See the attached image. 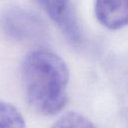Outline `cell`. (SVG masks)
Instances as JSON below:
<instances>
[{
  "label": "cell",
  "mask_w": 128,
  "mask_h": 128,
  "mask_svg": "<svg viewBox=\"0 0 128 128\" xmlns=\"http://www.w3.org/2000/svg\"><path fill=\"white\" fill-rule=\"evenodd\" d=\"M0 27L6 37L20 42L39 39L45 28L36 14L19 7L6 9L1 14Z\"/></svg>",
  "instance_id": "obj_2"
},
{
  "label": "cell",
  "mask_w": 128,
  "mask_h": 128,
  "mask_svg": "<svg viewBox=\"0 0 128 128\" xmlns=\"http://www.w3.org/2000/svg\"><path fill=\"white\" fill-rule=\"evenodd\" d=\"M69 69L52 51L36 49L26 55L21 77L26 99L39 114L52 116L63 110L68 101Z\"/></svg>",
  "instance_id": "obj_1"
},
{
  "label": "cell",
  "mask_w": 128,
  "mask_h": 128,
  "mask_svg": "<svg viewBox=\"0 0 128 128\" xmlns=\"http://www.w3.org/2000/svg\"><path fill=\"white\" fill-rule=\"evenodd\" d=\"M35 1L71 42L78 43L81 40V31L71 0Z\"/></svg>",
  "instance_id": "obj_3"
},
{
  "label": "cell",
  "mask_w": 128,
  "mask_h": 128,
  "mask_svg": "<svg viewBox=\"0 0 128 128\" xmlns=\"http://www.w3.org/2000/svg\"><path fill=\"white\" fill-rule=\"evenodd\" d=\"M0 128H26L20 111L11 103L0 100Z\"/></svg>",
  "instance_id": "obj_5"
},
{
  "label": "cell",
  "mask_w": 128,
  "mask_h": 128,
  "mask_svg": "<svg viewBox=\"0 0 128 128\" xmlns=\"http://www.w3.org/2000/svg\"><path fill=\"white\" fill-rule=\"evenodd\" d=\"M51 128H95V126L83 114L70 111L59 117Z\"/></svg>",
  "instance_id": "obj_6"
},
{
  "label": "cell",
  "mask_w": 128,
  "mask_h": 128,
  "mask_svg": "<svg viewBox=\"0 0 128 128\" xmlns=\"http://www.w3.org/2000/svg\"><path fill=\"white\" fill-rule=\"evenodd\" d=\"M94 13L105 28L121 29L128 25V0H95Z\"/></svg>",
  "instance_id": "obj_4"
}]
</instances>
